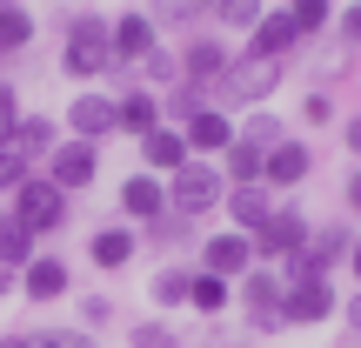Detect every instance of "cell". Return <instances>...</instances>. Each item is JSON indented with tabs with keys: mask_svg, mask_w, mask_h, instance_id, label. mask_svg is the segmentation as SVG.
Instances as JSON below:
<instances>
[{
	"mask_svg": "<svg viewBox=\"0 0 361 348\" xmlns=\"http://www.w3.org/2000/svg\"><path fill=\"white\" fill-rule=\"evenodd\" d=\"M314 174V148L308 141H274L268 155H261V188H301V181Z\"/></svg>",
	"mask_w": 361,
	"mask_h": 348,
	"instance_id": "2e32d148",
	"label": "cell"
},
{
	"mask_svg": "<svg viewBox=\"0 0 361 348\" xmlns=\"http://www.w3.org/2000/svg\"><path fill=\"white\" fill-rule=\"evenodd\" d=\"M20 94H13V80H0V148H13V128H20Z\"/></svg>",
	"mask_w": 361,
	"mask_h": 348,
	"instance_id": "8d00e7d4",
	"label": "cell"
},
{
	"mask_svg": "<svg viewBox=\"0 0 361 348\" xmlns=\"http://www.w3.org/2000/svg\"><path fill=\"white\" fill-rule=\"evenodd\" d=\"M341 201H348V215H361V168L341 181Z\"/></svg>",
	"mask_w": 361,
	"mask_h": 348,
	"instance_id": "b9f144b4",
	"label": "cell"
},
{
	"mask_svg": "<svg viewBox=\"0 0 361 348\" xmlns=\"http://www.w3.org/2000/svg\"><path fill=\"white\" fill-rule=\"evenodd\" d=\"M301 121H308V128H328V121H335V101H328V94H308V101H301Z\"/></svg>",
	"mask_w": 361,
	"mask_h": 348,
	"instance_id": "f35d334b",
	"label": "cell"
},
{
	"mask_svg": "<svg viewBox=\"0 0 361 348\" xmlns=\"http://www.w3.org/2000/svg\"><path fill=\"white\" fill-rule=\"evenodd\" d=\"M174 54H180V80H201L207 94H214V80L228 74V61H234V47L221 34H188Z\"/></svg>",
	"mask_w": 361,
	"mask_h": 348,
	"instance_id": "4fadbf2b",
	"label": "cell"
},
{
	"mask_svg": "<svg viewBox=\"0 0 361 348\" xmlns=\"http://www.w3.org/2000/svg\"><path fill=\"white\" fill-rule=\"evenodd\" d=\"M34 255H40V241H34V234H27L13 215H0V268H7V275H20Z\"/></svg>",
	"mask_w": 361,
	"mask_h": 348,
	"instance_id": "83f0119b",
	"label": "cell"
},
{
	"mask_svg": "<svg viewBox=\"0 0 361 348\" xmlns=\"http://www.w3.org/2000/svg\"><path fill=\"white\" fill-rule=\"evenodd\" d=\"M0 215H7V208H0Z\"/></svg>",
	"mask_w": 361,
	"mask_h": 348,
	"instance_id": "681fc988",
	"label": "cell"
},
{
	"mask_svg": "<svg viewBox=\"0 0 361 348\" xmlns=\"http://www.w3.org/2000/svg\"><path fill=\"white\" fill-rule=\"evenodd\" d=\"M221 215L234 221V234H255L261 221L274 215V188H261V181H241V188H228V201H221Z\"/></svg>",
	"mask_w": 361,
	"mask_h": 348,
	"instance_id": "ffe728a7",
	"label": "cell"
},
{
	"mask_svg": "<svg viewBox=\"0 0 361 348\" xmlns=\"http://www.w3.org/2000/svg\"><path fill=\"white\" fill-rule=\"evenodd\" d=\"M107 40H114V67H128V74H134V67H141L147 54L161 47V34H154V20H147L141 7H121L114 20H107Z\"/></svg>",
	"mask_w": 361,
	"mask_h": 348,
	"instance_id": "30bf717a",
	"label": "cell"
},
{
	"mask_svg": "<svg viewBox=\"0 0 361 348\" xmlns=\"http://www.w3.org/2000/svg\"><path fill=\"white\" fill-rule=\"evenodd\" d=\"M61 134H74V141H94V148H101L107 134H121V121H114V94L80 88L74 101H67V114H61Z\"/></svg>",
	"mask_w": 361,
	"mask_h": 348,
	"instance_id": "9c48e42d",
	"label": "cell"
},
{
	"mask_svg": "<svg viewBox=\"0 0 361 348\" xmlns=\"http://www.w3.org/2000/svg\"><path fill=\"white\" fill-rule=\"evenodd\" d=\"M0 348H27V342H20V335H0Z\"/></svg>",
	"mask_w": 361,
	"mask_h": 348,
	"instance_id": "bcb514c9",
	"label": "cell"
},
{
	"mask_svg": "<svg viewBox=\"0 0 361 348\" xmlns=\"http://www.w3.org/2000/svg\"><path fill=\"white\" fill-rule=\"evenodd\" d=\"M134 255H141V228H128V221H107V228L87 234V261H94L101 275L134 268Z\"/></svg>",
	"mask_w": 361,
	"mask_h": 348,
	"instance_id": "5bb4252c",
	"label": "cell"
},
{
	"mask_svg": "<svg viewBox=\"0 0 361 348\" xmlns=\"http://www.w3.org/2000/svg\"><path fill=\"white\" fill-rule=\"evenodd\" d=\"M114 322V301L107 295H80V328H107Z\"/></svg>",
	"mask_w": 361,
	"mask_h": 348,
	"instance_id": "74e56055",
	"label": "cell"
},
{
	"mask_svg": "<svg viewBox=\"0 0 361 348\" xmlns=\"http://www.w3.org/2000/svg\"><path fill=\"white\" fill-rule=\"evenodd\" d=\"M114 201H121V221H128V228H154V221L168 215V181L161 174H128L114 188Z\"/></svg>",
	"mask_w": 361,
	"mask_h": 348,
	"instance_id": "8fae6325",
	"label": "cell"
},
{
	"mask_svg": "<svg viewBox=\"0 0 361 348\" xmlns=\"http://www.w3.org/2000/svg\"><path fill=\"white\" fill-rule=\"evenodd\" d=\"M348 268H355V282H361V241H355V248H348Z\"/></svg>",
	"mask_w": 361,
	"mask_h": 348,
	"instance_id": "f6af8a7d",
	"label": "cell"
},
{
	"mask_svg": "<svg viewBox=\"0 0 361 348\" xmlns=\"http://www.w3.org/2000/svg\"><path fill=\"white\" fill-rule=\"evenodd\" d=\"M34 34H40V20H34L27 7H7V13H0V67L20 61V54L34 47Z\"/></svg>",
	"mask_w": 361,
	"mask_h": 348,
	"instance_id": "d4e9b609",
	"label": "cell"
},
{
	"mask_svg": "<svg viewBox=\"0 0 361 348\" xmlns=\"http://www.w3.org/2000/svg\"><path fill=\"white\" fill-rule=\"evenodd\" d=\"M141 13L154 20V34H188V27L207 13V0H147Z\"/></svg>",
	"mask_w": 361,
	"mask_h": 348,
	"instance_id": "484cf974",
	"label": "cell"
},
{
	"mask_svg": "<svg viewBox=\"0 0 361 348\" xmlns=\"http://www.w3.org/2000/svg\"><path fill=\"white\" fill-rule=\"evenodd\" d=\"M194 268L221 275V282H241V275L255 268V248H247V234L214 228V234H201V255H194Z\"/></svg>",
	"mask_w": 361,
	"mask_h": 348,
	"instance_id": "7c38bea8",
	"label": "cell"
},
{
	"mask_svg": "<svg viewBox=\"0 0 361 348\" xmlns=\"http://www.w3.org/2000/svg\"><path fill=\"white\" fill-rule=\"evenodd\" d=\"M348 348H361V342H348Z\"/></svg>",
	"mask_w": 361,
	"mask_h": 348,
	"instance_id": "c3c4849f",
	"label": "cell"
},
{
	"mask_svg": "<svg viewBox=\"0 0 361 348\" xmlns=\"http://www.w3.org/2000/svg\"><path fill=\"white\" fill-rule=\"evenodd\" d=\"M261 13H268V0H207V20L221 34H241V40L261 27Z\"/></svg>",
	"mask_w": 361,
	"mask_h": 348,
	"instance_id": "cb8c5ba5",
	"label": "cell"
},
{
	"mask_svg": "<svg viewBox=\"0 0 361 348\" xmlns=\"http://www.w3.org/2000/svg\"><path fill=\"white\" fill-rule=\"evenodd\" d=\"M188 308L194 315H228L234 308V282H221V275H207V268H188Z\"/></svg>",
	"mask_w": 361,
	"mask_h": 348,
	"instance_id": "603a6c76",
	"label": "cell"
},
{
	"mask_svg": "<svg viewBox=\"0 0 361 348\" xmlns=\"http://www.w3.org/2000/svg\"><path fill=\"white\" fill-rule=\"evenodd\" d=\"M288 80V67L281 61H247V54H234L228 61V74L214 80V107L228 114V107H268V94Z\"/></svg>",
	"mask_w": 361,
	"mask_h": 348,
	"instance_id": "277c9868",
	"label": "cell"
},
{
	"mask_svg": "<svg viewBox=\"0 0 361 348\" xmlns=\"http://www.w3.org/2000/svg\"><path fill=\"white\" fill-rule=\"evenodd\" d=\"M328 315H341L335 282L301 268V261H281V322L288 328H314V322H328Z\"/></svg>",
	"mask_w": 361,
	"mask_h": 348,
	"instance_id": "3957f363",
	"label": "cell"
},
{
	"mask_svg": "<svg viewBox=\"0 0 361 348\" xmlns=\"http://www.w3.org/2000/svg\"><path fill=\"white\" fill-rule=\"evenodd\" d=\"M221 201H228V181H221V168H214V161H188L180 174H168V208H174V215L207 221Z\"/></svg>",
	"mask_w": 361,
	"mask_h": 348,
	"instance_id": "8992f818",
	"label": "cell"
},
{
	"mask_svg": "<svg viewBox=\"0 0 361 348\" xmlns=\"http://www.w3.org/2000/svg\"><path fill=\"white\" fill-rule=\"evenodd\" d=\"M61 74L74 88L114 74V40H107V13H67L61 20Z\"/></svg>",
	"mask_w": 361,
	"mask_h": 348,
	"instance_id": "6da1fadb",
	"label": "cell"
},
{
	"mask_svg": "<svg viewBox=\"0 0 361 348\" xmlns=\"http://www.w3.org/2000/svg\"><path fill=\"white\" fill-rule=\"evenodd\" d=\"M134 80H141V88H147V94H168V88H174V80H180V54L168 47V40H161V47H154V54H147V61H141V67H134Z\"/></svg>",
	"mask_w": 361,
	"mask_h": 348,
	"instance_id": "f546056e",
	"label": "cell"
},
{
	"mask_svg": "<svg viewBox=\"0 0 361 348\" xmlns=\"http://www.w3.org/2000/svg\"><path fill=\"white\" fill-rule=\"evenodd\" d=\"M114 121H121V134H134V141H147L154 128H168V121H161V94H147V88H121L114 94Z\"/></svg>",
	"mask_w": 361,
	"mask_h": 348,
	"instance_id": "d6986e66",
	"label": "cell"
},
{
	"mask_svg": "<svg viewBox=\"0 0 361 348\" xmlns=\"http://www.w3.org/2000/svg\"><path fill=\"white\" fill-rule=\"evenodd\" d=\"M61 141H67V134H61V114H20V128H13V148H20L34 168H40Z\"/></svg>",
	"mask_w": 361,
	"mask_h": 348,
	"instance_id": "7402d4cb",
	"label": "cell"
},
{
	"mask_svg": "<svg viewBox=\"0 0 361 348\" xmlns=\"http://www.w3.org/2000/svg\"><path fill=\"white\" fill-rule=\"evenodd\" d=\"M308 234H314V221L301 215L295 201H274V215L261 221L255 234H247V248H255V261H268V268H281V261H295L301 248H308Z\"/></svg>",
	"mask_w": 361,
	"mask_h": 348,
	"instance_id": "5b68a950",
	"label": "cell"
},
{
	"mask_svg": "<svg viewBox=\"0 0 361 348\" xmlns=\"http://www.w3.org/2000/svg\"><path fill=\"white\" fill-rule=\"evenodd\" d=\"M27 348H94L87 328H20Z\"/></svg>",
	"mask_w": 361,
	"mask_h": 348,
	"instance_id": "e575fe53",
	"label": "cell"
},
{
	"mask_svg": "<svg viewBox=\"0 0 361 348\" xmlns=\"http://www.w3.org/2000/svg\"><path fill=\"white\" fill-rule=\"evenodd\" d=\"M27 174H40V168H34V161L20 155V148H0V194H13V188L27 181Z\"/></svg>",
	"mask_w": 361,
	"mask_h": 348,
	"instance_id": "d590c367",
	"label": "cell"
},
{
	"mask_svg": "<svg viewBox=\"0 0 361 348\" xmlns=\"http://www.w3.org/2000/svg\"><path fill=\"white\" fill-rule=\"evenodd\" d=\"M341 40H348V47H361V0L341 13Z\"/></svg>",
	"mask_w": 361,
	"mask_h": 348,
	"instance_id": "ab89813d",
	"label": "cell"
},
{
	"mask_svg": "<svg viewBox=\"0 0 361 348\" xmlns=\"http://www.w3.org/2000/svg\"><path fill=\"white\" fill-rule=\"evenodd\" d=\"M234 295H241V315L255 335H281V268H268V261H255V268L234 282Z\"/></svg>",
	"mask_w": 361,
	"mask_h": 348,
	"instance_id": "52a82bcc",
	"label": "cell"
},
{
	"mask_svg": "<svg viewBox=\"0 0 361 348\" xmlns=\"http://www.w3.org/2000/svg\"><path fill=\"white\" fill-rule=\"evenodd\" d=\"M67 288H74V268H67L61 255H47V248H40V255L20 268V288H13V295H27V301H40V308H47V301H61Z\"/></svg>",
	"mask_w": 361,
	"mask_h": 348,
	"instance_id": "e0dca14e",
	"label": "cell"
},
{
	"mask_svg": "<svg viewBox=\"0 0 361 348\" xmlns=\"http://www.w3.org/2000/svg\"><path fill=\"white\" fill-rule=\"evenodd\" d=\"M128 348H188V342H180L174 328L161 322V315H141V322L128 328Z\"/></svg>",
	"mask_w": 361,
	"mask_h": 348,
	"instance_id": "836d02e7",
	"label": "cell"
},
{
	"mask_svg": "<svg viewBox=\"0 0 361 348\" xmlns=\"http://www.w3.org/2000/svg\"><path fill=\"white\" fill-rule=\"evenodd\" d=\"M214 168H221V181H228V188H241V181H261V148H247L241 134H234L228 155H221Z\"/></svg>",
	"mask_w": 361,
	"mask_h": 348,
	"instance_id": "4dcf8cb0",
	"label": "cell"
},
{
	"mask_svg": "<svg viewBox=\"0 0 361 348\" xmlns=\"http://www.w3.org/2000/svg\"><path fill=\"white\" fill-rule=\"evenodd\" d=\"M7 7H20V0H0V13H7Z\"/></svg>",
	"mask_w": 361,
	"mask_h": 348,
	"instance_id": "7dc6e473",
	"label": "cell"
},
{
	"mask_svg": "<svg viewBox=\"0 0 361 348\" xmlns=\"http://www.w3.org/2000/svg\"><path fill=\"white\" fill-rule=\"evenodd\" d=\"M180 141H188L194 161H221V155H228V141H234V121L221 114V107H201V114L180 121Z\"/></svg>",
	"mask_w": 361,
	"mask_h": 348,
	"instance_id": "ac0fdd59",
	"label": "cell"
},
{
	"mask_svg": "<svg viewBox=\"0 0 361 348\" xmlns=\"http://www.w3.org/2000/svg\"><path fill=\"white\" fill-rule=\"evenodd\" d=\"M201 107H214V94H207L201 80H174V88L161 94V121H168V128H180V121L201 114Z\"/></svg>",
	"mask_w": 361,
	"mask_h": 348,
	"instance_id": "4316f807",
	"label": "cell"
},
{
	"mask_svg": "<svg viewBox=\"0 0 361 348\" xmlns=\"http://www.w3.org/2000/svg\"><path fill=\"white\" fill-rule=\"evenodd\" d=\"M341 322H348V335L361 342V288H355V295H348V301H341Z\"/></svg>",
	"mask_w": 361,
	"mask_h": 348,
	"instance_id": "60d3db41",
	"label": "cell"
},
{
	"mask_svg": "<svg viewBox=\"0 0 361 348\" xmlns=\"http://www.w3.org/2000/svg\"><path fill=\"white\" fill-rule=\"evenodd\" d=\"M295 47H301V34H295V20H288V7H268V13H261V27L241 40L247 61H281V67H288V54H295Z\"/></svg>",
	"mask_w": 361,
	"mask_h": 348,
	"instance_id": "9a60e30c",
	"label": "cell"
},
{
	"mask_svg": "<svg viewBox=\"0 0 361 348\" xmlns=\"http://www.w3.org/2000/svg\"><path fill=\"white\" fill-rule=\"evenodd\" d=\"M147 301H154V308H188V268L168 261V268L147 282Z\"/></svg>",
	"mask_w": 361,
	"mask_h": 348,
	"instance_id": "1f68e13d",
	"label": "cell"
},
{
	"mask_svg": "<svg viewBox=\"0 0 361 348\" xmlns=\"http://www.w3.org/2000/svg\"><path fill=\"white\" fill-rule=\"evenodd\" d=\"M288 20H295L301 40H314L328 20H335V0H288Z\"/></svg>",
	"mask_w": 361,
	"mask_h": 348,
	"instance_id": "d6a6232c",
	"label": "cell"
},
{
	"mask_svg": "<svg viewBox=\"0 0 361 348\" xmlns=\"http://www.w3.org/2000/svg\"><path fill=\"white\" fill-rule=\"evenodd\" d=\"M234 134H241L247 148H261V155H268L274 141H288V121L274 114V107H247V114H241V128H234Z\"/></svg>",
	"mask_w": 361,
	"mask_h": 348,
	"instance_id": "f1b7e54d",
	"label": "cell"
},
{
	"mask_svg": "<svg viewBox=\"0 0 361 348\" xmlns=\"http://www.w3.org/2000/svg\"><path fill=\"white\" fill-rule=\"evenodd\" d=\"M341 141H348V155H355V161H361V114H355V121H348V128H341Z\"/></svg>",
	"mask_w": 361,
	"mask_h": 348,
	"instance_id": "7bdbcfd3",
	"label": "cell"
},
{
	"mask_svg": "<svg viewBox=\"0 0 361 348\" xmlns=\"http://www.w3.org/2000/svg\"><path fill=\"white\" fill-rule=\"evenodd\" d=\"M7 215L20 221L34 241H47V234H61V228H74V194H61L47 174H27L20 188L7 194Z\"/></svg>",
	"mask_w": 361,
	"mask_h": 348,
	"instance_id": "7a4b0ae2",
	"label": "cell"
},
{
	"mask_svg": "<svg viewBox=\"0 0 361 348\" xmlns=\"http://www.w3.org/2000/svg\"><path fill=\"white\" fill-rule=\"evenodd\" d=\"M13 288H20V275H7V268H0V301H7Z\"/></svg>",
	"mask_w": 361,
	"mask_h": 348,
	"instance_id": "ee69618b",
	"label": "cell"
},
{
	"mask_svg": "<svg viewBox=\"0 0 361 348\" xmlns=\"http://www.w3.org/2000/svg\"><path fill=\"white\" fill-rule=\"evenodd\" d=\"M40 174H47L61 194H87L94 181H101V148H94V141H74V134H67V141L54 148L47 161H40Z\"/></svg>",
	"mask_w": 361,
	"mask_h": 348,
	"instance_id": "ba28073f",
	"label": "cell"
},
{
	"mask_svg": "<svg viewBox=\"0 0 361 348\" xmlns=\"http://www.w3.org/2000/svg\"><path fill=\"white\" fill-rule=\"evenodd\" d=\"M188 141H180V128H154V134H147V141H141V174H161V181H168V174H180V168H188Z\"/></svg>",
	"mask_w": 361,
	"mask_h": 348,
	"instance_id": "44dd1931",
	"label": "cell"
}]
</instances>
